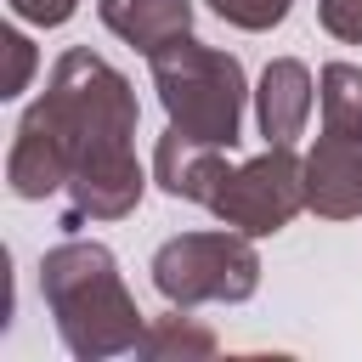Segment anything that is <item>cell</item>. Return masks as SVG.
I'll use <instances>...</instances> for the list:
<instances>
[{"mask_svg": "<svg viewBox=\"0 0 362 362\" xmlns=\"http://www.w3.org/2000/svg\"><path fill=\"white\" fill-rule=\"evenodd\" d=\"M136 119V90L107 57H96L90 45L62 51L51 85L17 119L6 187L28 204L68 192V232H79L85 221H124L147 187L130 147Z\"/></svg>", "mask_w": 362, "mask_h": 362, "instance_id": "1", "label": "cell"}, {"mask_svg": "<svg viewBox=\"0 0 362 362\" xmlns=\"http://www.w3.org/2000/svg\"><path fill=\"white\" fill-rule=\"evenodd\" d=\"M40 294L57 317V334L68 345V356L79 362H107L141 345L147 317L136 311V294L119 277V260L107 243H85L68 238L57 249H45L40 260Z\"/></svg>", "mask_w": 362, "mask_h": 362, "instance_id": "2", "label": "cell"}, {"mask_svg": "<svg viewBox=\"0 0 362 362\" xmlns=\"http://www.w3.org/2000/svg\"><path fill=\"white\" fill-rule=\"evenodd\" d=\"M153 68V90L170 113V124L192 141H209V147H238L243 136V62L232 51H215L192 34L158 45L147 57Z\"/></svg>", "mask_w": 362, "mask_h": 362, "instance_id": "3", "label": "cell"}, {"mask_svg": "<svg viewBox=\"0 0 362 362\" xmlns=\"http://www.w3.org/2000/svg\"><path fill=\"white\" fill-rule=\"evenodd\" d=\"M147 272H153V288L170 305H181V311L209 305V300L238 305V300H249L260 288L255 238L238 232V226L232 232H181V238L158 243V255H153Z\"/></svg>", "mask_w": 362, "mask_h": 362, "instance_id": "4", "label": "cell"}, {"mask_svg": "<svg viewBox=\"0 0 362 362\" xmlns=\"http://www.w3.org/2000/svg\"><path fill=\"white\" fill-rule=\"evenodd\" d=\"M209 209L221 215V226H238L249 238L283 232L305 209V158L288 141H266L260 158L226 170V181L215 187Z\"/></svg>", "mask_w": 362, "mask_h": 362, "instance_id": "5", "label": "cell"}, {"mask_svg": "<svg viewBox=\"0 0 362 362\" xmlns=\"http://www.w3.org/2000/svg\"><path fill=\"white\" fill-rule=\"evenodd\" d=\"M305 209H317L322 221L362 215V136H317V147L305 153Z\"/></svg>", "mask_w": 362, "mask_h": 362, "instance_id": "6", "label": "cell"}, {"mask_svg": "<svg viewBox=\"0 0 362 362\" xmlns=\"http://www.w3.org/2000/svg\"><path fill=\"white\" fill-rule=\"evenodd\" d=\"M226 147H209V141H192V136H181L175 124L158 136V147H153V181L170 192V198H181V204H204L209 209V198H215V187L226 181V158H221Z\"/></svg>", "mask_w": 362, "mask_h": 362, "instance_id": "7", "label": "cell"}, {"mask_svg": "<svg viewBox=\"0 0 362 362\" xmlns=\"http://www.w3.org/2000/svg\"><path fill=\"white\" fill-rule=\"evenodd\" d=\"M311 90H317V85H311V68H305L300 57H272L266 74H260V85H255L260 136L294 147V136H300L305 119H311Z\"/></svg>", "mask_w": 362, "mask_h": 362, "instance_id": "8", "label": "cell"}, {"mask_svg": "<svg viewBox=\"0 0 362 362\" xmlns=\"http://www.w3.org/2000/svg\"><path fill=\"white\" fill-rule=\"evenodd\" d=\"M96 17L141 57L192 34V0H96Z\"/></svg>", "mask_w": 362, "mask_h": 362, "instance_id": "9", "label": "cell"}, {"mask_svg": "<svg viewBox=\"0 0 362 362\" xmlns=\"http://www.w3.org/2000/svg\"><path fill=\"white\" fill-rule=\"evenodd\" d=\"M136 356H147V362H204V356H215V334L204 322L181 317V305H170V317L147 322Z\"/></svg>", "mask_w": 362, "mask_h": 362, "instance_id": "10", "label": "cell"}, {"mask_svg": "<svg viewBox=\"0 0 362 362\" xmlns=\"http://www.w3.org/2000/svg\"><path fill=\"white\" fill-rule=\"evenodd\" d=\"M317 102H322V130L362 136V68L356 62H328L317 74Z\"/></svg>", "mask_w": 362, "mask_h": 362, "instance_id": "11", "label": "cell"}, {"mask_svg": "<svg viewBox=\"0 0 362 362\" xmlns=\"http://www.w3.org/2000/svg\"><path fill=\"white\" fill-rule=\"evenodd\" d=\"M288 6H294V0H209V11H215L221 23H232V28H249V34H266V28H277V23L288 17Z\"/></svg>", "mask_w": 362, "mask_h": 362, "instance_id": "12", "label": "cell"}, {"mask_svg": "<svg viewBox=\"0 0 362 362\" xmlns=\"http://www.w3.org/2000/svg\"><path fill=\"white\" fill-rule=\"evenodd\" d=\"M0 51H6V85H0V96H23L28 90V74H34V45L17 28H6L0 34Z\"/></svg>", "mask_w": 362, "mask_h": 362, "instance_id": "13", "label": "cell"}, {"mask_svg": "<svg viewBox=\"0 0 362 362\" xmlns=\"http://www.w3.org/2000/svg\"><path fill=\"white\" fill-rule=\"evenodd\" d=\"M317 23L345 40V45H362V0H317Z\"/></svg>", "mask_w": 362, "mask_h": 362, "instance_id": "14", "label": "cell"}, {"mask_svg": "<svg viewBox=\"0 0 362 362\" xmlns=\"http://www.w3.org/2000/svg\"><path fill=\"white\" fill-rule=\"evenodd\" d=\"M23 23H34V28H62L74 11H79V0H6Z\"/></svg>", "mask_w": 362, "mask_h": 362, "instance_id": "15", "label": "cell"}]
</instances>
